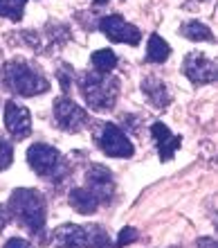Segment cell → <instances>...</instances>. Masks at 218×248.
Here are the masks:
<instances>
[{
  "label": "cell",
  "instance_id": "1",
  "mask_svg": "<svg viewBox=\"0 0 218 248\" xmlns=\"http://www.w3.org/2000/svg\"><path fill=\"white\" fill-rule=\"evenodd\" d=\"M9 215L25 226L29 232L39 235L45 228V219H47V205H45V199L41 192L32 187H20L14 189L12 196H9Z\"/></svg>",
  "mask_w": 218,
  "mask_h": 248
},
{
  "label": "cell",
  "instance_id": "2",
  "mask_svg": "<svg viewBox=\"0 0 218 248\" xmlns=\"http://www.w3.org/2000/svg\"><path fill=\"white\" fill-rule=\"evenodd\" d=\"M79 91L92 111L103 113L115 108L119 97V81L102 72H86L79 77Z\"/></svg>",
  "mask_w": 218,
  "mask_h": 248
},
{
  "label": "cell",
  "instance_id": "3",
  "mask_svg": "<svg viewBox=\"0 0 218 248\" xmlns=\"http://www.w3.org/2000/svg\"><path fill=\"white\" fill-rule=\"evenodd\" d=\"M2 81L12 93H18L23 97H34V95H43L50 91V81L23 59L5 63Z\"/></svg>",
  "mask_w": 218,
  "mask_h": 248
},
{
  "label": "cell",
  "instance_id": "4",
  "mask_svg": "<svg viewBox=\"0 0 218 248\" xmlns=\"http://www.w3.org/2000/svg\"><path fill=\"white\" fill-rule=\"evenodd\" d=\"M95 140H97V147L110 158H131L135 151L131 140L124 136V131L117 124H110V122L99 124Z\"/></svg>",
  "mask_w": 218,
  "mask_h": 248
},
{
  "label": "cell",
  "instance_id": "5",
  "mask_svg": "<svg viewBox=\"0 0 218 248\" xmlns=\"http://www.w3.org/2000/svg\"><path fill=\"white\" fill-rule=\"evenodd\" d=\"M54 120L63 131L77 133L88 124V113L70 97H58L54 102Z\"/></svg>",
  "mask_w": 218,
  "mask_h": 248
},
{
  "label": "cell",
  "instance_id": "6",
  "mask_svg": "<svg viewBox=\"0 0 218 248\" xmlns=\"http://www.w3.org/2000/svg\"><path fill=\"white\" fill-rule=\"evenodd\" d=\"M27 163L39 176H54L61 167V154L50 144H32L27 149Z\"/></svg>",
  "mask_w": 218,
  "mask_h": 248
},
{
  "label": "cell",
  "instance_id": "7",
  "mask_svg": "<svg viewBox=\"0 0 218 248\" xmlns=\"http://www.w3.org/2000/svg\"><path fill=\"white\" fill-rule=\"evenodd\" d=\"M99 30H102L110 41L115 43H129V46H137L142 41L140 30L119 16V14H110V16H103L99 20Z\"/></svg>",
  "mask_w": 218,
  "mask_h": 248
},
{
  "label": "cell",
  "instance_id": "8",
  "mask_svg": "<svg viewBox=\"0 0 218 248\" xmlns=\"http://www.w3.org/2000/svg\"><path fill=\"white\" fill-rule=\"evenodd\" d=\"M182 70H185L187 79L196 86H205L212 84L216 79V63H214L209 57H205L203 52H189L185 57V63H182Z\"/></svg>",
  "mask_w": 218,
  "mask_h": 248
},
{
  "label": "cell",
  "instance_id": "9",
  "mask_svg": "<svg viewBox=\"0 0 218 248\" xmlns=\"http://www.w3.org/2000/svg\"><path fill=\"white\" fill-rule=\"evenodd\" d=\"M5 126L16 140H25L32 133V115L25 106L16 104V102H7L5 104Z\"/></svg>",
  "mask_w": 218,
  "mask_h": 248
},
{
  "label": "cell",
  "instance_id": "10",
  "mask_svg": "<svg viewBox=\"0 0 218 248\" xmlns=\"http://www.w3.org/2000/svg\"><path fill=\"white\" fill-rule=\"evenodd\" d=\"M54 246L57 248H90L88 230L77 223H63L54 230Z\"/></svg>",
  "mask_w": 218,
  "mask_h": 248
},
{
  "label": "cell",
  "instance_id": "11",
  "mask_svg": "<svg viewBox=\"0 0 218 248\" xmlns=\"http://www.w3.org/2000/svg\"><path fill=\"white\" fill-rule=\"evenodd\" d=\"M86 181L90 189L99 196V201H108L113 194V171L103 165H90L86 170Z\"/></svg>",
  "mask_w": 218,
  "mask_h": 248
},
{
  "label": "cell",
  "instance_id": "12",
  "mask_svg": "<svg viewBox=\"0 0 218 248\" xmlns=\"http://www.w3.org/2000/svg\"><path fill=\"white\" fill-rule=\"evenodd\" d=\"M151 136L155 138V142H158V154L164 163H169L171 158L175 156V151L180 149V144H182V138L180 136H174L171 131H169L167 124L162 122H155L151 126Z\"/></svg>",
  "mask_w": 218,
  "mask_h": 248
},
{
  "label": "cell",
  "instance_id": "13",
  "mask_svg": "<svg viewBox=\"0 0 218 248\" xmlns=\"http://www.w3.org/2000/svg\"><path fill=\"white\" fill-rule=\"evenodd\" d=\"M142 93L146 95L148 102L155 108H164V106L171 104V95L167 91V84L160 77H155V75H151V77H146L142 81Z\"/></svg>",
  "mask_w": 218,
  "mask_h": 248
},
{
  "label": "cell",
  "instance_id": "14",
  "mask_svg": "<svg viewBox=\"0 0 218 248\" xmlns=\"http://www.w3.org/2000/svg\"><path fill=\"white\" fill-rule=\"evenodd\" d=\"M70 205L81 215H92L99 208V196L90 187H74L70 192Z\"/></svg>",
  "mask_w": 218,
  "mask_h": 248
},
{
  "label": "cell",
  "instance_id": "15",
  "mask_svg": "<svg viewBox=\"0 0 218 248\" xmlns=\"http://www.w3.org/2000/svg\"><path fill=\"white\" fill-rule=\"evenodd\" d=\"M169 54H171V46H169L162 36L151 34V36H148V43H146V61H151V63H162V61L169 59Z\"/></svg>",
  "mask_w": 218,
  "mask_h": 248
},
{
  "label": "cell",
  "instance_id": "16",
  "mask_svg": "<svg viewBox=\"0 0 218 248\" xmlns=\"http://www.w3.org/2000/svg\"><path fill=\"white\" fill-rule=\"evenodd\" d=\"M92 68L102 75H110L117 68V54L113 50H97L92 54Z\"/></svg>",
  "mask_w": 218,
  "mask_h": 248
},
{
  "label": "cell",
  "instance_id": "17",
  "mask_svg": "<svg viewBox=\"0 0 218 248\" xmlns=\"http://www.w3.org/2000/svg\"><path fill=\"white\" fill-rule=\"evenodd\" d=\"M182 36L189 41H214V34L212 30L205 25V23H198V20H189L182 25Z\"/></svg>",
  "mask_w": 218,
  "mask_h": 248
},
{
  "label": "cell",
  "instance_id": "18",
  "mask_svg": "<svg viewBox=\"0 0 218 248\" xmlns=\"http://www.w3.org/2000/svg\"><path fill=\"white\" fill-rule=\"evenodd\" d=\"M27 0H0V16L9 20H18L23 16Z\"/></svg>",
  "mask_w": 218,
  "mask_h": 248
},
{
  "label": "cell",
  "instance_id": "19",
  "mask_svg": "<svg viewBox=\"0 0 218 248\" xmlns=\"http://www.w3.org/2000/svg\"><path fill=\"white\" fill-rule=\"evenodd\" d=\"M88 230V239H90V248H108L110 242H108V235L102 226H90Z\"/></svg>",
  "mask_w": 218,
  "mask_h": 248
},
{
  "label": "cell",
  "instance_id": "20",
  "mask_svg": "<svg viewBox=\"0 0 218 248\" xmlns=\"http://www.w3.org/2000/svg\"><path fill=\"white\" fill-rule=\"evenodd\" d=\"M14 163V149L12 144L5 142V140H0V171L9 170Z\"/></svg>",
  "mask_w": 218,
  "mask_h": 248
},
{
  "label": "cell",
  "instance_id": "21",
  "mask_svg": "<svg viewBox=\"0 0 218 248\" xmlns=\"http://www.w3.org/2000/svg\"><path fill=\"white\" fill-rule=\"evenodd\" d=\"M140 239V235H137V230L135 228H122L119 230V237H117V246L119 248H124V246H129V244H133V242H137Z\"/></svg>",
  "mask_w": 218,
  "mask_h": 248
},
{
  "label": "cell",
  "instance_id": "22",
  "mask_svg": "<svg viewBox=\"0 0 218 248\" xmlns=\"http://www.w3.org/2000/svg\"><path fill=\"white\" fill-rule=\"evenodd\" d=\"M2 248H34L29 242H25V239H18V237H12L9 242L5 244Z\"/></svg>",
  "mask_w": 218,
  "mask_h": 248
},
{
  "label": "cell",
  "instance_id": "23",
  "mask_svg": "<svg viewBox=\"0 0 218 248\" xmlns=\"http://www.w3.org/2000/svg\"><path fill=\"white\" fill-rule=\"evenodd\" d=\"M68 75H72V68H70V65H61L58 77H61V86H63V91H68V88H70V84H68Z\"/></svg>",
  "mask_w": 218,
  "mask_h": 248
},
{
  "label": "cell",
  "instance_id": "24",
  "mask_svg": "<svg viewBox=\"0 0 218 248\" xmlns=\"http://www.w3.org/2000/svg\"><path fill=\"white\" fill-rule=\"evenodd\" d=\"M7 226V212H5V208H0V230Z\"/></svg>",
  "mask_w": 218,
  "mask_h": 248
},
{
  "label": "cell",
  "instance_id": "25",
  "mask_svg": "<svg viewBox=\"0 0 218 248\" xmlns=\"http://www.w3.org/2000/svg\"><path fill=\"white\" fill-rule=\"evenodd\" d=\"M97 5H103V2H108V0H95Z\"/></svg>",
  "mask_w": 218,
  "mask_h": 248
},
{
  "label": "cell",
  "instance_id": "26",
  "mask_svg": "<svg viewBox=\"0 0 218 248\" xmlns=\"http://www.w3.org/2000/svg\"><path fill=\"white\" fill-rule=\"evenodd\" d=\"M198 2H200V0H198Z\"/></svg>",
  "mask_w": 218,
  "mask_h": 248
}]
</instances>
